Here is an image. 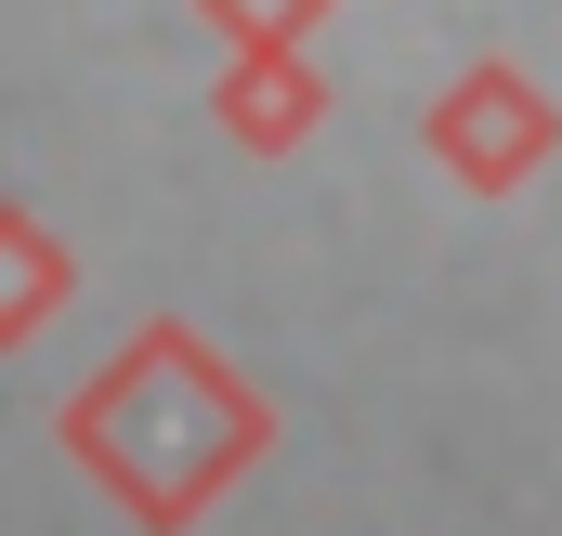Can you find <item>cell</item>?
<instances>
[{"mask_svg":"<svg viewBox=\"0 0 562 536\" xmlns=\"http://www.w3.org/2000/svg\"><path fill=\"white\" fill-rule=\"evenodd\" d=\"M210 119L249 144V157H288V144H314V119H327V79H314V53H223Z\"/></svg>","mask_w":562,"mask_h":536,"instance_id":"3","label":"cell"},{"mask_svg":"<svg viewBox=\"0 0 562 536\" xmlns=\"http://www.w3.org/2000/svg\"><path fill=\"white\" fill-rule=\"evenodd\" d=\"M419 144H431V170H445V183L510 197V183H537V170L562 157V92H537L510 53H471V66L431 92Z\"/></svg>","mask_w":562,"mask_h":536,"instance_id":"2","label":"cell"},{"mask_svg":"<svg viewBox=\"0 0 562 536\" xmlns=\"http://www.w3.org/2000/svg\"><path fill=\"white\" fill-rule=\"evenodd\" d=\"M196 13L223 26V53H301L327 0H196Z\"/></svg>","mask_w":562,"mask_h":536,"instance_id":"5","label":"cell"},{"mask_svg":"<svg viewBox=\"0 0 562 536\" xmlns=\"http://www.w3.org/2000/svg\"><path fill=\"white\" fill-rule=\"evenodd\" d=\"M53 432H66V458H79L144 536H183L249 458H262L276 405L249 393V367H236L223 340H196L183 314H144L132 340L66 393Z\"/></svg>","mask_w":562,"mask_h":536,"instance_id":"1","label":"cell"},{"mask_svg":"<svg viewBox=\"0 0 562 536\" xmlns=\"http://www.w3.org/2000/svg\"><path fill=\"white\" fill-rule=\"evenodd\" d=\"M66 288H79L66 236H53L26 197H0V354H13V340H40V327L66 314Z\"/></svg>","mask_w":562,"mask_h":536,"instance_id":"4","label":"cell"}]
</instances>
